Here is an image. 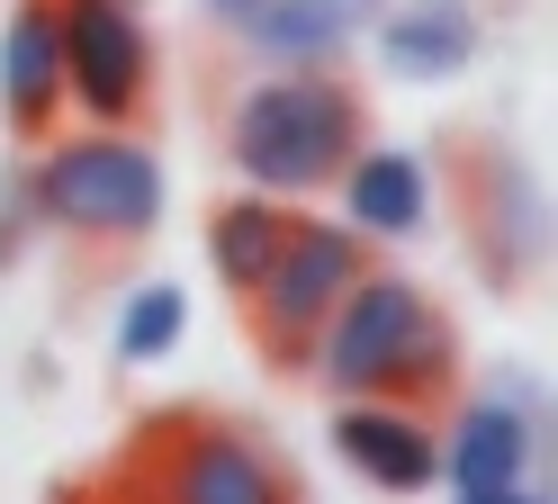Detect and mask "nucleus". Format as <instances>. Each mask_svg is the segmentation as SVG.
Segmentation results:
<instances>
[{"instance_id":"7ed1b4c3","label":"nucleus","mask_w":558,"mask_h":504,"mask_svg":"<svg viewBox=\"0 0 558 504\" xmlns=\"http://www.w3.org/2000/svg\"><path fill=\"white\" fill-rule=\"evenodd\" d=\"M19 180H27L37 226L46 235H73V243H145L162 226V163L135 135H118V127H90V135L46 144Z\"/></svg>"},{"instance_id":"4468645a","label":"nucleus","mask_w":558,"mask_h":504,"mask_svg":"<svg viewBox=\"0 0 558 504\" xmlns=\"http://www.w3.org/2000/svg\"><path fill=\"white\" fill-rule=\"evenodd\" d=\"M181 324H190V298L171 279H145L126 298V315H118V360H162L171 343H181Z\"/></svg>"},{"instance_id":"f8f14e48","label":"nucleus","mask_w":558,"mask_h":504,"mask_svg":"<svg viewBox=\"0 0 558 504\" xmlns=\"http://www.w3.org/2000/svg\"><path fill=\"white\" fill-rule=\"evenodd\" d=\"M369 19H378V0H253L234 27L253 36L270 63H333Z\"/></svg>"},{"instance_id":"2eb2a0df","label":"nucleus","mask_w":558,"mask_h":504,"mask_svg":"<svg viewBox=\"0 0 558 504\" xmlns=\"http://www.w3.org/2000/svg\"><path fill=\"white\" fill-rule=\"evenodd\" d=\"M460 504H549V495H541V487H522V478H513V487H486V495H460Z\"/></svg>"},{"instance_id":"ddd939ff","label":"nucleus","mask_w":558,"mask_h":504,"mask_svg":"<svg viewBox=\"0 0 558 504\" xmlns=\"http://www.w3.org/2000/svg\"><path fill=\"white\" fill-rule=\"evenodd\" d=\"M279 235H289V199H262V190H243V199H226L217 216H207V262H217V279L234 288V298L270 271Z\"/></svg>"},{"instance_id":"9b49d317","label":"nucleus","mask_w":558,"mask_h":504,"mask_svg":"<svg viewBox=\"0 0 558 504\" xmlns=\"http://www.w3.org/2000/svg\"><path fill=\"white\" fill-rule=\"evenodd\" d=\"M378 63L397 82H450V72L477 63V19L469 0H405V10L378 19Z\"/></svg>"},{"instance_id":"f03ea898","label":"nucleus","mask_w":558,"mask_h":504,"mask_svg":"<svg viewBox=\"0 0 558 504\" xmlns=\"http://www.w3.org/2000/svg\"><path fill=\"white\" fill-rule=\"evenodd\" d=\"M306 370L333 396H397V406H424L460 379V334L450 315L397 271H361L342 288V307L316 324L306 343Z\"/></svg>"},{"instance_id":"6e6552de","label":"nucleus","mask_w":558,"mask_h":504,"mask_svg":"<svg viewBox=\"0 0 558 504\" xmlns=\"http://www.w3.org/2000/svg\"><path fill=\"white\" fill-rule=\"evenodd\" d=\"M333 190H342V226L361 243H405V235L433 226V171L405 144H361Z\"/></svg>"},{"instance_id":"39448f33","label":"nucleus","mask_w":558,"mask_h":504,"mask_svg":"<svg viewBox=\"0 0 558 504\" xmlns=\"http://www.w3.org/2000/svg\"><path fill=\"white\" fill-rule=\"evenodd\" d=\"M145 504H298V487L243 423L171 415L145 451Z\"/></svg>"},{"instance_id":"0eeeda50","label":"nucleus","mask_w":558,"mask_h":504,"mask_svg":"<svg viewBox=\"0 0 558 504\" xmlns=\"http://www.w3.org/2000/svg\"><path fill=\"white\" fill-rule=\"evenodd\" d=\"M333 451L388 495H424L441 478V432L397 396H333Z\"/></svg>"},{"instance_id":"423d86ee","label":"nucleus","mask_w":558,"mask_h":504,"mask_svg":"<svg viewBox=\"0 0 558 504\" xmlns=\"http://www.w3.org/2000/svg\"><path fill=\"white\" fill-rule=\"evenodd\" d=\"M63 36V99H82L99 127H126L154 91V36L135 0H54Z\"/></svg>"},{"instance_id":"1a4fd4ad","label":"nucleus","mask_w":558,"mask_h":504,"mask_svg":"<svg viewBox=\"0 0 558 504\" xmlns=\"http://www.w3.org/2000/svg\"><path fill=\"white\" fill-rule=\"evenodd\" d=\"M532 451H541V406L532 396H477V406H460V423L441 442V478L460 495H486V487H513L532 468Z\"/></svg>"},{"instance_id":"20e7f679","label":"nucleus","mask_w":558,"mask_h":504,"mask_svg":"<svg viewBox=\"0 0 558 504\" xmlns=\"http://www.w3.org/2000/svg\"><path fill=\"white\" fill-rule=\"evenodd\" d=\"M369 271V243L352 226H333V216H289V235H279L270 271L243 288V307H253V334L279 370H306V343H316V324L342 307V288Z\"/></svg>"},{"instance_id":"dca6fc26","label":"nucleus","mask_w":558,"mask_h":504,"mask_svg":"<svg viewBox=\"0 0 558 504\" xmlns=\"http://www.w3.org/2000/svg\"><path fill=\"white\" fill-rule=\"evenodd\" d=\"M207 10H217V19H243V10H253V0H207Z\"/></svg>"},{"instance_id":"9d476101","label":"nucleus","mask_w":558,"mask_h":504,"mask_svg":"<svg viewBox=\"0 0 558 504\" xmlns=\"http://www.w3.org/2000/svg\"><path fill=\"white\" fill-rule=\"evenodd\" d=\"M0 108L27 144H46L63 118V36H54V0H19L0 27Z\"/></svg>"},{"instance_id":"f257e3e1","label":"nucleus","mask_w":558,"mask_h":504,"mask_svg":"<svg viewBox=\"0 0 558 504\" xmlns=\"http://www.w3.org/2000/svg\"><path fill=\"white\" fill-rule=\"evenodd\" d=\"M361 144H369V108L325 63H279L270 82H253L234 99V118H226V163L243 171V190L289 199V207L333 190Z\"/></svg>"}]
</instances>
